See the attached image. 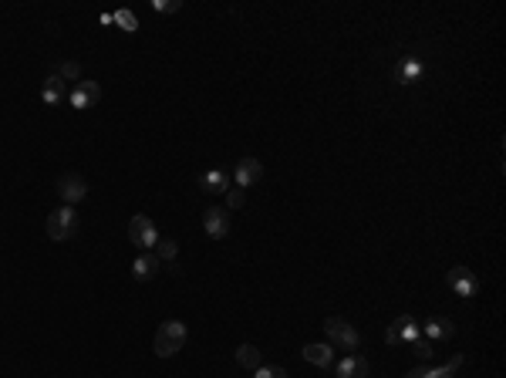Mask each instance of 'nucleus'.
<instances>
[{
  "label": "nucleus",
  "instance_id": "7ed1b4c3",
  "mask_svg": "<svg viewBox=\"0 0 506 378\" xmlns=\"http://www.w3.org/2000/svg\"><path fill=\"white\" fill-rule=\"evenodd\" d=\"M324 334H328L331 348H345V352H354L358 345H361V334L354 331L351 321H345V317H324Z\"/></svg>",
  "mask_w": 506,
  "mask_h": 378
},
{
  "label": "nucleus",
  "instance_id": "f3484780",
  "mask_svg": "<svg viewBox=\"0 0 506 378\" xmlns=\"http://www.w3.org/2000/svg\"><path fill=\"white\" fill-rule=\"evenodd\" d=\"M301 355L308 358L314 368H331V365H334V348H331V345H304Z\"/></svg>",
  "mask_w": 506,
  "mask_h": 378
},
{
  "label": "nucleus",
  "instance_id": "393cba45",
  "mask_svg": "<svg viewBox=\"0 0 506 378\" xmlns=\"http://www.w3.org/2000/svg\"><path fill=\"white\" fill-rule=\"evenodd\" d=\"M253 378H287V372L280 365H260V368L253 372Z\"/></svg>",
  "mask_w": 506,
  "mask_h": 378
},
{
  "label": "nucleus",
  "instance_id": "f257e3e1",
  "mask_svg": "<svg viewBox=\"0 0 506 378\" xmlns=\"http://www.w3.org/2000/svg\"><path fill=\"white\" fill-rule=\"evenodd\" d=\"M189 341V331H186V324L182 321H166V324H159V331H155V355L159 358H173L182 352V345Z\"/></svg>",
  "mask_w": 506,
  "mask_h": 378
},
{
  "label": "nucleus",
  "instance_id": "423d86ee",
  "mask_svg": "<svg viewBox=\"0 0 506 378\" xmlns=\"http://www.w3.org/2000/svg\"><path fill=\"white\" fill-rule=\"evenodd\" d=\"M418 331H422V328H418L416 317H412V314H402V317H395V321L388 324L385 341H388V345H395V348H398V345H412V341L418 338Z\"/></svg>",
  "mask_w": 506,
  "mask_h": 378
},
{
  "label": "nucleus",
  "instance_id": "2eb2a0df",
  "mask_svg": "<svg viewBox=\"0 0 506 378\" xmlns=\"http://www.w3.org/2000/svg\"><path fill=\"white\" fill-rule=\"evenodd\" d=\"M338 378H372V365L365 355H348L338 365Z\"/></svg>",
  "mask_w": 506,
  "mask_h": 378
},
{
  "label": "nucleus",
  "instance_id": "1a4fd4ad",
  "mask_svg": "<svg viewBox=\"0 0 506 378\" xmlns=\"http://www.w3.org/2000/svg\"><path fill=\"white\" fill-rule=\"evenodd\" d=\"M68 102H71V109H78V111L95 109L102 102V85L98 81H78V88L68 95Z\"/></svg>",
  "mask_w": 506,
  "mask_h": 378
},
{
  "label": "nucleus",
  "instance_id": "f8f14e48",
  "mask_svg": "<svg viewBox=\"0 0 506 378\" xmlns=\"http://www.w3.org/2000/svg\"><path fill=\"white\" fill-rule=\"evenodd\" d=\"M459 368H462V355H452L445 365H439V368H425V365H418V368H412L405 378H452Z\"/></svg>",
  "mask_w": 506,
  "mask_h": 378
},
{
  "label": "nucleus",
  "instance_id": "b1692460",
  "mask_svg": "<svg viewBox=\"0 0 506 378\" xmlns=\"http://www.w3.org/2000/svg\"><path fill=\"white\" fill-rule=\"evenodd\" d=\"M243 203H246V189L230 186V189H226V210H240Z\"/></svg>",
  "mask_w": 506,
  "mask_h": 378
},
{
  "label": "nucleus",
  "instance_id": "4468645a",
  "mask_svg": "<svg viewBox=\"0 0 506 378\" xmlns=\"http://www.w3.org/2000/svg\"><path fill=\"white\" fill-rule=\"evenodd\" d=\"M159 270H162V260H159V253H155V250H149V253H139V257H135L132 277H135V281H152Z\"/></svg>",
  "mask_w": 506,
  "mask_h": 378
},
{
  "label": "nucleus",
  "instance_id": "20e7f679",
  "mask_svg": "<svg viewBox=\"0 0 506 378\" xmlns=\"http://www.w3.org/2000/svg\"><path fill=\"white\" fill-rule=\"evenodd\" d=\"M129 240H132L142 253H149L155 244H159V230H155V223L145 216V213H135L132 223H129Z\"/></svg>",
  "mask_w": 506,
  "mask_h": 378
},
{
  "label": "nucleus",
  "instance_id": "9b49d317",
  "mask_svg": "<svg viewBox=\"0 0 506 378\" xmlns=\"http://www.w3.org/2000/svg\"><path fill=\"white\" fill-rule=\"evenodd\" d=\"M422 74H425V65H422L418 58H412V54H405V58L395 65V71H392V78H395L398 85H416Z\"/></svg>",
  "mask_w": 506,
  "mask_h": 378
},
{
  "label": "nucleus",
  "instance_id": "5701e85b",
  "mask_svg": "<svg viewBox=\"0 0 506 378\" xmlns=\"http://www.w3.org/2000/svg\"><path fill=\"white\" fill-rule=\"evenodd\" d=\"M155 253H159V260H169V264H173V260L179 257V244L166 237V240H159V244H155Z\"/></svg>",
  "mask_w": 506,
  "mask_h": 378
},
{
  "label": "nucleus",
  "instance_id": "4be33fe9",
  "mask_svg": "<svg viewBox=\"0 0 506 378\" xmlns=\"http://www.w3.org/2000/svg\"><path fill=\"white\" fill-rule=\"evenodd\" d=\"M111 24H118V27H122V31H129V34H132V31H139V17H135L132 10H115V14H111Z\"/></svg>",
  "mask_w": 506,
  "mask_h": 378
},
{
  "label": "nucleus",
  "instance_id": "dca6fc26",
  "mask_svg": "<svg viewBox=\"0 0 506 378\" xmlns=\"http://www.w3.org/2000/svg\"><path fill=\"white\" fill-rule=\"evenodd\" d=\"M230 182H233V179H230V173H226V169H209V173H203V176H199V189H203V193H216V196H220V193H226V189H230Z\"/></svg>",
  "mask_w": 506,
  "mask_h": 378
},
{
  "label": "nucleus",
  "instance_id": "0eeeda50",
  "mask_svg": "<svg viewBox=\"0 0 506 378\" xmlns=\"http://www.w3.org/2000/svg\"><path fill=\"white\" fill-rule=\"evenodd\" d=\"M58 196L65 200V206H74V203H81L88 196V182L78 176V173H65V176L58 179Z\"/></svg>",
  "mask_w": 506,
  "mask_h": 378
},
{
  "label": "nucleus",
  "instance_id": "412c9836",
  "mask_svg": "<svg viewBox=\"0 0 506 378\" xmlns=\"http://www.w3.org/2000/svg\"><path fill=\"white\" fill-rule=\"evenodd\" d=\"M54 74L61 81H81V65L78 61H61V65L54 68Z\"/></svg>",
  "mask_w": 506,
  "mask_h": 378
},
{
  "label": "nucleus",
  "instance_id": "a211bd4d",
  "mask_svg": "<svg viewBox=\"0 0 506 378\" xmlns=\"http://www.w3.org/2000/svg\"><path fill=\"white\" fill-rule=\"evenodd\" d=\"M237 365L246 368V372H257V368L264 365V352H260L257 345H240V348H237Z\"/></svg>",
  "mask_w": 506,
  "mask_h": 378
},
{
  "label": "nucleus",
  "instance_id": "ddd939ff",
  "mask_svg": "<svg viewBox=\"0 0 506 378\" xmlns=\"http://www.w3.org/2000/svg\"><path fill=\"white\" fill-rule=\"evenodd\" d=\"M422 334L429 338V341H449L452 334H456V324L449 321V317H442V314H436V317H429L425 324H422Z\"/></svg>",
  "mask_w": 506,
  "mask_h": 378
},
{
  "label": "nucleus",
  "instance_id": "6ab92c4d",
  "mask_svg": "<svg viewBox=\"0 0 506 378\" xmlns=\"http://www.w3.org/2000/svg\"><path fill=\"white\" fill-rule=\"evenodd\" d=\"M409 348H412V355H416L418 361H432V358H436V341H429L422 331H418V338L409 345Z\"/></svg>",
  "mask_w": 506,
  "mask_h": 378
},
{
  "label": "nucleus",
  "instance_id": "6e6552de",
  "mask_svg": "<svg viewBox=\"0 0 506 378\" xmlns=\"http://www.w3.org/2000/svg\"><path fill=\"white\" fill-rule=\"evenodd\" d=\"M203 230H206L213 240L230 237V210H226V206H209V210L203 213Z\"/></svg>",
  "mask_w": 506,
  "mask_h": 378
},
{
  "label": "nucleus",
  "instance_id": "39448f33",
  "mask_svg": "<svg viewBox=\"0 0 506 378\" xmlns=\"http://www.w3.org/2000/svg\"><path fill=\"white\" fill-rule=\"evenodd\" d=\"M445 288L456 290L462 301H469V297L480 294V277H476L469 267H452L449 274H445Z\"/></svg>",
  "mask_w": 506,
  "mask_h": 378
},
{
  "label": "nucleus",
  "instance_id": "9d476101",
  "mask_svg": "<svg viewBox=\"0 0 506 378\" xmlns=\"http://www.w3.org/2000/svg\"><path fill=\"white\" fill-rule=\"evenodd\" d=\"M230 179H237V186H240V189H246V186H257V182L264 179V162H260V159H253V156L240 159Z\"/></svg>",
  "mask_w": 506,
  "mask_h": 378
},
{
  "label": "nucleus",
  "instance_id": "a878e982",
  "mask_svg": "<svg viewBox=\"0 0 506 378\" xmlns=\"http://www.w3.org/2000/svg\"><path fill=\"white\" fill-rule=\"evenodd\" d=\"M152 7L159 10V14H176V10H182L179 0H152Z\"/></svg>",
  "mask_w": 506,
  "mask_h": 378
},
{
  "label": "nucleus",
  "instance_id": "aec40b11",
  "mask_svg": "<svg viewBox=\"0 0 506 378\" xmlns=\"http://www.w3.org/2000/svg\"><path fill=\"white\" fill-rule=\"evenodd\" d=\"M61 98H65V81H61L58 74H51L45 81V102L47 105H58Z\"/></svg>",
  "mask_w": 506,
  "mask_h": 378
},
{
  "label": "nucleus",
  "instance_id": "f03ea898",
  "mask_svg": "<svg viewBox=\"0 0 506 378\" xmlns=\"http://www.w3.org/2000/svg\"><path fill=\"white\" fill-rule=\"evenodd\" d=\"M78 230H81V216L74 213V206H61V210H54V213L47 216V237L58 240V244L74 240Z\"/></svg>",
  "mask_w": 506,
  "mask_h": 378
}]
</instances>
